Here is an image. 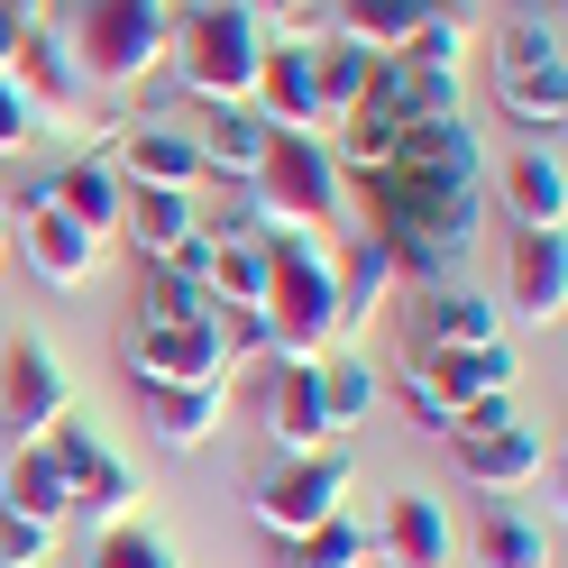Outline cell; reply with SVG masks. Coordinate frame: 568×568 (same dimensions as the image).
<instances>
[{
	"mask_svg": "<svg viewBox=\"0 0 568 568\" xmlns=\"http://www.w3.org/2000/svg\"><path fill=\"white\" fill-rule=\"evenodd\" d=\"M339 202H358V221H367V247L395 275H413L422 294L432 284H468V257H477V221H486V202H477V174H432V165H367V174H348V193Z\"/></svg>",
	"mask_w": 568,
	"mask_h": 568,
	"instance_id": "1",
	"label": "cell"
},
{
	"mask_svg": "<svg viewBox=\"0 0 568 568\" xmlns=\"http://www.w3.org/2000/svg\"><path fill=\"white\" fill-rule=\"evenodd\" d=\"M257 322H266V358H331V348H348V331H339V247H331V230H275V239H266Z\"/></svg>",
	"mask_w": 568,
	"mask_h": 568,
	"instance_id": "2",
	"label": "cell"
},
{
	"mask_svg": "<svg viewBox=\"0 0 568 568\" xmlns=\"http://www.w3.org/2000/svg\"><path fill=\"white\" fill-rule=\"evenodd\" d=\"M257 55H266V19L247 0H165V74L184 83L193 111L247 101Z\"/></svg>",
	"mask_w": 568,
	"mask_h": 568,
	"instance_id": "3",
	"label": "cell"
},
{
	"mask_svg": "<svg viewBox=\"0 0 568 568\" xmlns=\"http://www.w3.org/2000/svg\"><path fill=\"white\" fill-rule=\"evenodd\" d=\"M55 38L83 92H138L148 74H165V0H74Z\"/></svg>",
	"mask_w": 568,
	"mask_h": 568,
	"instance_id": "4",
	"label": "cell"
},
{
	"mask_svg": "<svg viewBox=\"0 0 568 568\" xmlns=\"http://www.w3.org/2000/svg\"><path fill=\"white\" fill-rule=\"evenodd\" d=\"M339 193H348V174H339V156H331V138L266 129L257 165H247V221H257L266 239H275V230H331Z\"/></svg>",
	"mask_w": 568,
	"mask_h": 568,
	"instance_id": "5",
	"label": "cell"
},
{
	"mask_svg": "<svg viewBox=\"0 0 568 568\" xmlns=\"http://www.w3.org/2000/svg\"><path fill=\"white\" fill-rule=\"evenodd\" d=\"M514 376L523 358L505 339H486V348H413V367H404V404L422 432H449L458 404H477V395H514Z\"/></svg>",
	"mask_w": 568,
	"mask_h": 568,
	"instance_id": "6",
	"label": "cell"
},
{
	"mask_svg": "<svg viewBox=\"0 0 568 568\" xmlns=\"http://www.w3.org/2000/svg\"><path fill=\"white\" fill-rule=\"evenodd\" d=\"M348 449L331 440V449H303V458H284V468H266L257 477V495H247V514H257V531L266 541H303L312 523H331V514H348Z\"/></svg>",
	"mask_w": 568,
	"mask_h": 568,
	"instance_id": "7",
	"label": "cell"
},
{
	"mask_svg": "<svg viewBox=\"0 0 568 568\" xmlns=\"http://www.w3.org/2000/svg\"><path fill=\"white\" fill-rule=\"evenodd\" d=\"M38 440L64 458V477H74V514H83L92 531H101V523H129V514H138V468H129V458H120L111 440L92 432L83 413H55Z\"/></svg>",
	"mask_w": 568,
	"mask_h": 568,
	"instance_id": "8",
	"label": "cell"
},
{
	"mask_svg": "<svg viewBox=\"0 0 568 568\" xmlns=\"http://www.w3.org/2000/svg\"><path fill=\"white\" fill-rule=\"evenodd\" d=\"M55 413H74V376H64L55 339L10 331V339H0V432H10V440H38Z\"/></svg>",
	"mask_w": 568,
	"mask_h": 568,
	"instance_id": "9",
	"label": "cell"
},
{
	"mask_svg": "<svg viewBox=\"0 0 568 568\" xmlns=\"http://www.w3.org/2000/svg\"><path fill=\"white\" fill-rule=\"evenodd\" d=\"M92 156H111V174L129 193H202V156L184 120H120Z\"/></svg>",
	"mask_w": 568,
	"mask_h": 568,
	"instance_id": "10",
	"label": "cell"
},
{
	"mask_svg": "<svg viewBox=\"0 0 568 568\" xmlns=\"http://www.w3.org/2000/svg\"><path fill=\"white\" fill-rule=\"evenodd\" d=\"M129 376L138 385H230V339L221 322H138L129 339Z\"/></svg>",
	"mask_w": 568,
	"mask_h": 568,
	"instance_id": "11",
	"label": "cell"
},
{
	"mask_svg": "<svg viewBox=\"0 0 568 568\" xmlns=\"http://www.w3.org/2000/svg\"><path fill=\"white\" fill-rule=\"evenodd\" d=\"M10 247H19V257L38 266L47 284H55V294H83V284L101 275V247H111V239L74 230V221H64V211H55L38 184H28V193H19V221H10Z\"/></svg>",
	"mask_w": 568,
	"mask_h": 568,
	"instance_id": "12",
	"label": "cell"
},
{
	"mask_svg": "<svg viewBox=\"0 0 568 568\" xmlns=\"http://www.w3.org/2000/svg\"><path fill=\"white\" fill-rule=\"evenodd\" d=\"M247 111H257L266 129H312L322 138V83H312V38H266L257 55V83H247Z\"/></svg>",
	"mask_w": 568,
	"mask_h": 568,
	"instance_id": "13",
	"label": "cell"
},
{
	"mask_svg": "<svg viewBox=\"0 0 568 568\" xmlns=\"http://www.w3.org/2000/svg\"><path fill=\"white\" fill-rule=\"evenodd\" d=\"M367 541H376L385 568H458V531L440 514V495H422V486H404L395 505H385V523L367 531Z\"/></svg>",
	"mask_w": 568,
	"mask_h": 568,
	"instance_id": "14",
	"label": "cell"
},
{
	"mask_svg": "<svg viewBox=\"0 0 568 568\" xmlns=\"http://www.w3.org/2000/svg\"><path fill=\"white\" fill-rule=\"evenodd\" d=\"M266 440L284 458L303 449H331V413H322V385H312V358H266Z\"/></svg>",
	"mask_w": 568,
	"mask_h": 568,
	"instance_id": "15",
	"label": "cell"
},
{
	"mask_svg": "<svg viewBox=\"0 0 568 568\" xmlns=\"http://www.w3.org/2000/svg\"><path fill=\"white\" fill-rule=\"evenodd\" d=\"M468 55H477V10L468 0H422V28L395 47V64L422 74V83H468Z\"/></svg>",
	"mask_w": 568,
	"mask_h": 568,
	"instance_id": "16",
	"label": "cell"
},
{
	"mask_svg": "<svg viewBox=\"0 0 568 568\" xmlns=\"http://www.w3.org/2000/svg\"><path fill=\"white\" fill-rule=\"evenodd\" d=\"M0 505L28 514V523H74V477H64V458L47 440H10V468H0Z\"/></svg>",
	"mask_w": 568,
	"mask_h": 568,
	"instance_id": "17",
	"label": "cell"
},
{
	"mask_svg": "<svg viewBox=\"0 0 568 568\" xmlns=\"http://www.w3.org/2000/svg\"><path fill=\"white\" fill-rule=\"evenodd\" d=\"M38 193H47V202H55L74 230H92V239H120V202H129V184L111 174V156H92V148H83L64 174H47Z\"/></svg>",
	"mask_w": 568,
	"mask_h": 568,
	"instance_id": "18",
	"label": "cell"
},
{
	"mask_svg": "<svg viewBox=\"0 0 568 568\" xmlns=\"http://www.w3.org/2000/svg\"><path fill=\"white\" fill-rule=\"evenodd\" d=\"M184 129H193L202 174H230V184H247V165H257V148H266V120L247 111V101H211V111H193Z\"/></svg>",
	"mask_w": 568,
	"mask_h": 568,
	"instance_id": "19",
	"label": "cell"
},
{
	"mask_svg": "<svg viewBox=\"0 0 568 568\" xmlns=\"http://www.w3.org/2000/svg\"><path fill=\"white\" fill-rule=\"evenodd\" d=\"M458 468H468L486 495H514V486H531V477L550 468V449H541V432H531V422H505V432L458 440Z\"/></svg>",
	"mask_w": 568,
	"mask_h": 568,
	"instance_id": "20",
	"label": "cell"
},
{
	"mask_svg": "<svg viewBox=\"0 0 568 568\" xmlns=\"http://www.w3.org/2000/svg\"><path fill=\"white\" fill-rule=\"evenodd\" d=\"M495 101L531 129V148H559L568 120V64H495Z\"/></svg>",
	"mask_w": 568,
	"mask_h": 568,
	"instance_id": "21",
	"label": "cell"
},
{
	"mask_svg": "<svg viewBox=\"0 0 568 568\" xmlns=\"http://www.w3.org/2000/svg\"><path fill=\"white\" fill-rule=\"evenodd\" d=\"M486 339H505L495 294H477V284H432L422 294V348H486Z\"/></svg>",
	"mask_w": 568,
	"mask_h": 568,
	"instance_id": "22",
	"label": "cell"
},
{
	"mask_svg": "<svg viewBox=\"0 0 568 568\" xmlns=\"http://www.w3.org/2000/svg\"><path fill=\"white\" fill-rule=\"evenodd\" d=\"M568 303V247L559 230H514V312L523 322H559Z\"/></svg>",
	"mask_w": 568,
	"mask_h": 568,
	"instance_id": "23",
	"label": "cell"
},
{
	"mask_svg": "<svg viewBox=\"0 0 568 568\" xmlns=\"http://www.w3.org/2000/svg\"><path fill=\"white\" fill-rule=\"evenodd\" d=\"M221 404H230V385H148V432L165 449H202L221 432Z\"/></svg>",
	"mask_w": 568,
	"mask_h": 568,
	"instance_id": "24",
	"label": "cell"
},
{
	"mask_svg": "<svg viewBox=\"0 0 568 568\" xmlns=\"http://www.w3.org/2000/svg\"><path fill=\"white\" fill-rule=\"evenodd\" d=\"M505 211H514V230H559V211H568L559 148H523V156L505 165Z\"/></svg>",
	"mask_w": 568,
	"mask_h": 568,
	"instance_id": "25",
	"label": "cell"
},
{
	"mask_svg": "<svg viewBox=\"0 0 568 568\" xmlns=\"http://www.w3.org/2000/svg\"><path fill=\"white\" fill-rule=\"evenodd\" d=\"M193 230H202L193 193H129V202H120V239H129L148 266H156V257H174V247H184Z\"/></svg>",
	"mask_w": 568,
	"mask_h": 568,
	"instance_id": "26",
	"label": "cell"
},
{
	"mask_svg": "<svg viewBox=\"0 0 568 568\" xmlns=\"http://www.w3.org/2000/svg\"><path fill=\"white\" fill-rule=\"evenodd\" d=\"M322 10H331V38L367 47V55H395L422 28V0H322Z\"/></svg>",
	"mask_w": 568,
	"mask_h": 568,
	"instance_id": "27",
	"label": "cell"
},
{
	"mask_svg": "<svg viewBox=\"0 0 568 568\" xmlns=\"http://www.w3.org/2000/svg\"><path fill=\"white\" fill-rule=\"evenodd\" d=\"M312 385H322L331 440H339V432H358V422L376 413V367L358 358V348H331V358H312Z\"/></svg>",
	"mask_w": 568,
	"mask_h": 568,
	"instance_id": "28",
	"label": "cell"
},
{
	"mask_svg": "<svg viewBox=\"0 0 568 568\" xmlns=\"http://www.w3.org/2000/svg\"><path fill=\"white\" fill-rule=\"evenodd\" d=\"M385 165H432V174H486V156H477V129L468 120H413L404 138H395V156Z\"/></svg>",
	"mask_w": 568,
	"mask_h": 568,
	"instance_id": "29",
	"label": "cell"
},
{
	"mask_svg": "<svg viewBox=\"0 0 568 568\" xmlns=\"http://www.w3.org/2000/svg\"><path fill=\"white\" fill-rule=\"evenodd\" d=\"M468 550H477V568H550V531L531 514H514V505H486Z\"/></svg>",
	"mask_w": 568,
	"mask_h": 568,
	"instance_id": "30",
	"label": "cell"
},
{
	"mask_svg": "<svg viewBox=\"0 0 568 568\" xmlns=\"http://www.w3.org/2000/svg\"><path fill=\"white\" fill-rule=\"evenodd\" d=\"M367 74H376V55L367 47H348V38H312V83H322V120H339L348 101L367 92ZM331 138V129H322Z\"/></svg>",
	"mask_w": 568,
	"mask_h": 568,
	"instance_id": "31",
	"label": "cell"
},
{
	"mask_svg": "<svg viewBox=\"0 0 568 568\" xmlns=\"http://www.w3.org/2000/svg\"><path fill=\"white\" fill-rule=\"evenodd\" d=\"M376 541H367V523L358 514H331V523H312L303 541H284V568H367Z\"/></svg>",
	"mask_w": 568,
	"mask_h": 568,
	"instance_id": "32",
	"label": "cell"
},
{
	"mask_svg": "<svg viewBox=\"0 0 568 568\" xmlns=\"http://www.w3.org/2000/svg\"><path fill=\"white\" fill-rule=\"evenodd\" d=\"M92 568H174V541H165V531L156 523H101L92 531Z\"/></svg>",
	"mask_w": 568,
	"mask_h": 568,
	"instance_id": "33",
	"label": "cell"
},
{
	"mask_svg": "<svg viewBox=\"0 0 568 568\" xmlns=\"http://www.w3.org/2000/svg\"><path fill=\"white\" fill-rule=\"evenodd\" d=\"M202 312H211V294L193 275H174V266H156L148 294H138V322H202Z\"/></svg>",
	"mask_w": 568,
	"mask_h": 568,
	"instance_id": "34",
	"label": "cell"
},
{
	"mask_svg": "<svg viewBox=\"0 0 568 568\" xmlns=\"http://www.w3.org/2000/svg\"><path fill=\"white\" fill-rule=\"evenodd\" d=\"M55 559V523H28L0 505V568H47Z\"/></svg>",
	"mask_w": 568,
	"mask_h": 568,
	"instance_id": "35",
	"label": "cell"
},
{
	"mask_svg": "<svg viewBox=\"0 0 568 568\" xmlns=\"http://www.w3.org/2000/svg\"><path fill=\"white\" fill-rule=\"evenodd\" d=\"M247 10L266 19V38H312V19H322V0H247Z\"/></svg>",
	"mask_w": 568,
	"mask_h": 568,
	"instance_id": "36",
	"label": "cell"
},
{
	"mask_svg": "<svg viewBox=\"0 0 568 568\" xmlns=\"http://www.w3.org/2000/svg\"><path fill=\"white\" fill-rule=\"evenodd\" d=\"M28 138H38V111H28V101L0 83V156H28Z\"/></svg>",
	"mask_w": 568,
	"mask_h": 568,
	"instance_id": "37",
	"label": "cell"
},
{
	"mask_svg": "<svg viewBox=\"0 0 568 568\" xmlns=\"http://www.w3.org/2000/svg\"><path fill=\"white\" fill-rule=\"evenodd\" d=\"M0 257H10V221H0Z\"/></svg>",
	"mask_w": 568,
	"mask_h": 568,
	"instance_id": "38",
	"label": "cell"
},
{
	"mask_svg": "<svg viewBox=\"0 0 568 568\" xmlns=\"http://www.w3.org/2000/svg\"><path fill=\"white\" fill-rule=\"evenodd\" d=\"M523 10H559V0H523Z\"/></svg>",
	"mask_w": 568,
	"mask_h": 568,
	"instance_id": "39",
	"label": "cell"
}]
</instances>
